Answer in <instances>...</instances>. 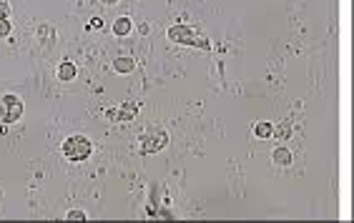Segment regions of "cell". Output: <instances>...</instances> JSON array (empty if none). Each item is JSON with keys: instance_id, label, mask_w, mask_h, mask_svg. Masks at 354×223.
I'll return each mask as SVG.
<instances>
[{"instance_id": "cell-1", "label": "cell", "mask_w": 354, "mask_h": 223, "mask_svg": "<svg viewBox=\"0 0 354 223\" xmlns=\"http://www.w3.org/2000/svg\"><path fill=\"white\" fill-rule=\"evenodd\" d=\"M91 151H93V145H91V140L86 135H70V138L63 140V156L68 161H73V163L88 161Z\"/></svg>"}, {"instance_id": "cell-2", "label": "cell", "mask_w": 354, "mask_h": 223, "mask_svg": "<svg viewBox=\"0 0 354 223\" xmlns=\"http://www.w3.org/2000/svg\"><path fill=\"white\" fill-rule=\"evenodd\" d=\"M169 41L181 43V45L204 48V50H209V48H211V43H209V41H204V38H196V35H193V30H191L188 25H171V28H169Z\"/></svg>"}, {"instance_id": "cell-3", "label": "cell", "mask_w": 354, "mask_h": 223, "mask_svg": "<svg viewBox=\"0 0 354 223\" xmlns=\"http://www.w3.org/2000/svg\"><path fill=\"white\" fill-rule=\"evenodd\" d=\"M20 116H23V100L13 93L3 95V100H0V121L10 126V123L20 121Z\"/></svg>"}, {"instance_id": "cell-4", "label": "cell", "mask_w": 354, "mask_h": 223, "mask_svg": "<svg viewBox=\"0 0 354 223\" xmlns=\"http://www.w3.org/2000/svg\"><path fill=\"white\" fill-rule=\"evenodd\" d=\"M166 143H169V135H166L164 131H148V133L141 138V148H138V151H141L143 156L159 153L161 148H166Z\"/></svg>"}, {"instance_id": "cell-5", "label": "cell", "mask_w": 354, "mask_h": 223, "mask_svg": "<svg viewBox=\"0 0 354 223\" xmlns=\"http://www.w3.org/2000/svg\"><path fill=\"white\" fill-rule=\"evenodd\" d=\"M136 113H138V103H136V100H126V103L121 105V110H108V118L126 123V121H133Z\"/></svg>"}, {"instance_id": "cell-6", "label": "cell", "mask_w": 354, "mask_h": 223, "mask_svg": "<svg viewBox=\"0 0 354 223\" xmlns=\"http://www.w3.org/2000/svg\"><path fill=\"white\" fill-rule=\"evenodd\" d=\"M75 73H78V68H75L70 60H63V63L58 65V81H73Z\"/></svg>"}, {"instance_id": "cell-7", "label": "cell", "mask_w": 354, "mask_h": 223, "mask_svg": "<svg viewBox=\"0 0 354 223\" xmlns=\"http://www.w3.org/2000/svg\"><path fill=\"white\" fill-rule=\"evenodd\" d=\"M113 70L116 73H131V70H136V60L133 58H116L113 60Z\"/></svg>"}, {"instance_id": "cell-8", "label": "cell", "mask_w": 354, "mask_h": 223, "mask_svg": "<svg viewBox=\"0 0 354 223\" xmlns=\"http://www.w3.org/2000/svg\"><path fill=\"white\" fill-rule=\"evenodd\" d=\"M113 33L116 35H128L131 33V18H118L113 23Z\"/></svg>"}, {"instance_id": "cell-9", "label": "cell", "mask_w": 354, "mask_h": 223, "mask_svg": "<svg viewBox=\"0 0 354 223\" xmlns=\"http://www.w3.org/2000/svg\"><path fill=\"white\" fill-rule=\"evenodd\" d=\"M274 163H277V166H289L292 163V153L287 151V148H277V151H274Z\"/></svg>"}, {"instance_id": "cell-10", "label": "cell", "mask_w": 354, "mask_h": 223, "mask_svg": "<svg viewBox=\"0 0 354 223\" xmlns=\"http://www.w3.org/2000/svg\"><path fill=\"white\" fill-rule=\"evenodd\" d=\"M254 135H256V138H269V135H271V123H266V121L254 123Z\"/></svg>"}, {"instance_id": "cell-11", "label": "cell", "mask_w": 354, "mask_h": 223, "mask_svg": "<svg viewBox=\"0 0 354 223\" xmlns=\"http://www.w3.org/2000/svg\"><path fill=\"white\" fill-rule=\"evenodd\" d=\"M271 133L277 135L279 140H287V138L292 135V126H289V123H279L277 128H271Z\"/></svg>"}, {"instance_id": "cell-12", "label": "cell", "mask_w": 354, "mask_h": 223, "mask_svg": "<svg viewBox=\"0 0 354 223\" xmlns=\"http://www.w3.org/2000/svg\"><path fill=\"white\" fill-rule=\"evenodd\" d=\"M8 15H10V5L5 0H0V20H8Z\"/></svg>"}, {"instance_id": "cell-13", "label": "cell", "mask_w": 354, "mask_h": 223, "mask_svg": "<svg viewBox=\"0 0 354 223\" xmlns=\"http://www.w3.org/2000/svg\"><path fill=\"white\" fill-rule=\"evenodd\" d=\"M65 218H68V221H86V213H83V211H68Z\"/></svg>"}, {"instance_id": "cell-14", "label": "cell", "mask_w": 354, "mask_h": 223, "mask_svg": "<svg viewBox=\"0 0 354 223\" xmlns=\"http://www.w3.org/2000/svg\"><path fill=\"white\" fill-rule=\"evenodd\" d=\"M10 33V20H0V38H5Z\"/></svg>"}, {"instance_id": "cell-15", "label": "cell", "mask_w": 354, "mask_h": 223, "mask_svg": "<svg viewBox=\"0 0 354 223\" xmlns=\"http://www.w3.org/2000/svg\"><path fill=\"white\" fill-rule=\"evenodd\" d=\"M38 35H46V38H48L46 43H51V41H53V30H51V28H46V25H43V28H38Z\"/></svg>"}, {"instance_id": "cell-16", "label": "cell", "mask_w": 354, "mask_h": 223, "mask_svg": "<svg viewBox=\"0 0 354 223\" xmlns=\"http://www.w3.org/2000/svg\"><path fill=\"white\" fill-rule=\"evenodd\" d=\"M98 25H103V23H101V20H98V18H96V20H93V23H88V30H93V28H98Z\"/></svg>"}, {"instance_id": "cell-17", "label": "cell", "mask_w": 354, "mask_h": 223, "mask_svg": "<svg viewBox=\"0 0 354 223\" xmlns=\"http://www.w3.org/2000/svg\"><path fill=\"white\" fill-rule=\"evenodd\" d=\"M101 3H106V5H113V3H118V0H101Z\"/></svg>"}]
</instances>
